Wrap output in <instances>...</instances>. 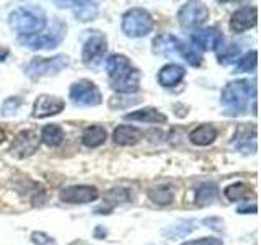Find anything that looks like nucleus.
Returning <instances> with one entry per match:
<instances>
[{"mask_svg": "<svg viewBox=\"0 0 261 245\" xmlns=\"http://www.w3.org/2000/svg\"><path fill=\"white\" fill-rule=\"evenodd\" d=\"M256 96L255 82L248 80H233L228 82L220 93V103L230 114H242L247 111L248 103Z\"/></svg>", "mask_w": 261, "mask_h": 245, "instance_id": "nucleus-1", "label": "nucleus"}, {"mask_svg": "<svg viewBox=\"0 0 261 245\" xmlns=\"http://www.w3.org/2000/svg\"><path fill=\"white\" fill-rule=\"evenodd\" d=\"M8 24L20 36H30L43 31L46 27V15L39 7H18L8 15Z\"/></svg>", "mask_w": 261, "mask_h": 245, "instance_id": "nucleus-2", "label": "nucleus"}, {"mask_svg": "<svg viewBox=\"0 0 261 245\" xmlns=\"http://www.w3.org/2000/svg\"><path fill=\"white\" fill-rule=\"evenodd\" d=\"M121 28L129 38H142L153 30V18L144 8H130L122 15Z\"/></svg>", "mask_w": 261, "mask_h": 245, "instance_id": "nucleus-3", "label": "nucleus"}, {"mask_svg": "<svg viewBox=\"0 0 261 245\" xmlns=\"http://www.w3.org/2000/svg\"><path fill=\"white\" fill-rule=\"evenodd\" d=\"M67 64H69V57L65 54H59L54 57H35V59H31L28 62L24 70H27L30 77L38 79V77L54 76V74L62 70Z\"/></svg>", "mask_w": 261, "mask_h": 245, "instance_id": "nucleus-4", "label": "nucleus"}, {"mask_svg": "<svg viewBox=\"0 0 261 245\" xmlns=\"http://www.w3.org/2000/svg\"><path fill=\"white\" fill-rule=\"evenodd\" d=\"M69 98L77 106H96L101 103V92L93 82L79 80L72 84L69 90Z\"/></svg>", "mask_w": 261, "mask_h": 245, "instance_id": "nucleus-5", "label": "nucleus"}, {"mask_svg": "<svg viewBox=\"0 0 261 245\" xmlns=\"http://www.w3.org/2000/svg\"><path fill=\"white\" fill-rule=\"evenodd\" d=\"M88 38L84 41V47H82V61L87 65H96L101 62L103 56L106 54V36L100 31H87Z\"/></svg>", "mask_w": 261, "mask_h": 245, "instance_id": "nucleus-6", "label": "nucleus"}, {"mask_svg": "<svg viewBox=\"0 0 261 245\" xmlns=\"http://www.w3.org/2000/svg\"><path fill=\"white\" fill-rule=\"evenodd\" d=\"M209 18V8L201 2H188L178 12V20L183 28H199Z\"/></svg>", "mask_w": 261, "mask_h": 245, "instance_id": "nucleus-7", "label": "nucleus"}, {"mask_svg": "<svg viewBox=\"0 0 261 245\" xmlns=\"http://www.w3.org/2000/svg\"><path fill=\"white\" fill-rule=\"evenodd\" d=\"M39 142H41V139L35 131H31V129L20 131L10 145V154L16 159L30 157V155H33L38 151Z\"/></svg>", "mask_w": 261, "mask_h": 245, "instance_id": "nucleus-8", "label": "nucleus"}, {"mask_svg": "<svg viewBox=\"0 0 261 245\" xmlns=\"http://www.w3.org/2000/svg\"><path fill=\"white\" fill-rule=\"evenodd\" d=\"M62 39V30H51L49 33H36L30 36H20L18 41L24 47L31 51H39V49H53L61 43Z\"/></svg>", "mask_w": 261, "mask_h": 245, "instance_id": "nucleus-9", "label": "nucleus"}, {"mask_svg": "<svg viewBox=\"0 0 261 245\" xmlns=\"http://www.w3.org/2000/svg\"><path fill=\"white\" fill-rule=\"evenodd\" d=\"M100 193L95 186H87V185H75V186H67L61 190L59 198L64 203L70 204H85L95 201Z\"/></svg>", "mask_w": 261, "mask_h": 245, "instance_id": "nucleus-10", "label": "nucleus"}, {"mask_svg": "<svg viewBox=\"0 0 261 245\" xmlns=\"http://www.w3.org/2000/svg\"><path fill=\"white\" fill-rule=\"evenodd\" d=\"M64 100L59 96H51V95H39L36 98L35 105H33V118L43 119L53 114H59L64 110Z\"/></svg>", "mask_w": 261, "mask_h": 245, "instance_id": "nucleus-11", "label": "nucleus"}, {"mask_svg": "<svg viewBox=\"0 0 261 245\" xmlns=\"http://www.w3.org/2000/svg\"><path fill=\"white\" fill-rule=\"evenodd\" d=\"M222 33L217 28H201L191 33V41L202 51H216L222 44Z\"/></svg>", "mask_w": 261, "mask_h": 245, "instance_id": "nucleus-12", "label": "nucleus"}, {"mask_svg": "<svg viewBox=\"0 0 261 245\" xmlns=\"http://www.w3.org/2000/svg\"><path fill=\"white\" fill-rule=\"evenodd\" d=\"M256 20H258V10L256 7H242L239 8L230 18V30L233 33H243L253 27H256Z\"/></svg>", "mask_w": 261, "mask_h": 245, "instance_id": "nucleus-13", "label": "nucleus"}, {"mask_svg": "<svg viewBox=\"0 0 261 245\" xmlns=\"http://www.w3.org/2000/svg\"><path fill=\"white\" fill-rule=\"evenodd\" d=\"M133 69L134 67H133V64H130V61L122 54H111L108 59H106V70H108L111 82L122 79Z\"/></svg>", "mask_w": 261, "mask_h": 245, "instance_id": "nucleus-14", "label": "nucleus"}, {"mask_svg": "<svg viewBox=\"0 0 261 245\" xmlns=\"http://www.w3.org/2000/svg\"><path fill=\"white\" fill-rule=\"evenodd\" d=\"M179 41L175 35H170V33H162V35L155 36L152 41V49L155 54L159 56H165L170 57L178 53V47H179Z\"/></svg>", "mask_w": 261, "mask_h": 245, "instance_id": "nucleus-15", "label": "nucleus"}, {"mask_svg": "<svg viewBox=\"0 0 261 245\" xmlns=\"http://www.w3.org/2000/svg\"><path fill=\"white\" fill-rule=\"evenodd\" d=\"M186 76V70L179 64H167L159 72V84L162 87H175Z\"/></svg>", "mask_w": 261, "mask_h": 245, "instance_id": "nucleus-16", "label": "nucleus"}, {"mask_svg": "<svg viewBox=\"0 0 261 245\" xmlns=\"http://www.w3.org/2000/svg\"><path fill=\"white\" fill-rule=\"evenodd\" d=\"M232 145L237 147L242 152H250L256 151V126L251 125L248 128H242L239 129V133L235 134V139L232 141Z\"/></svg>", "mask_w": 261, "mask_h": 245, "instance_id": "nucleus-17", "label": "nucleus"}, {"mask_svg": "<svg viewBox=\"0 0 261 245\" xmlns=\"http://www.w3.org/2000/svg\"><path fill=\"white\" fill-rule=\"evenodd\" d=\"M142 139V131L134 126H118L113 131V141L118 145H134Z\"/></svg>", "mask_w": 261, "mask_h": 245, "instance_id": "nucleus-18", "label": "nucleus"}, {"mask_svg": "<svg viewBox=\"0 0 261 245\" xmlns=\"http://www.w3.org/2000/svg\"><path fill=\"white\" fill-rule=\"evenodd\" d=\"M139 82H141V72L137 69H133L122 79L111 82V88L119 93H136L139 90Z\"/></svg>", "mask_w": 261, "mask_h": 245, "instance_id": "nucleus-19", "label": "nucleus"}, {"mask_svg": "<svg viewBox=\"0 0 261 245\" xmlns=\"http://www.w3.org/2000/svg\"><path fill=\"white\" fill-rule=\"evenodd\" d=\"M217 129L212 125H201L190 133V141L194 145H209L216 141Z\"/></svg>", "mask_w": 261, "mask_h": 245, "instance_id": "nucleus-20", "label": "nucleus"}, {"mask_svg": "<svg viewBox=\"0 0 261 245\" xmlns=\"http://www.w3.org/2000/svg\"><path fill=\"white\" fill-rule=\"evenodd\" d=\"M124 119L141 121V122H155V125H159V122H165L167 116L155 108H142V110L130 111V113L124 114Z\"/></svg>", "mask_w": 261, "mask_h": 245, "instance_id": "nucleus-21", "label": "nucleus"}, {"mask_svg": "<svg viewBox=\"0 0 261 245\" xmlns=\"http://www.w3.org/2000/svg\"><path fill=\"white\" fill-rule=\"evenodd\" d=\"M196 227H198L196 220H191V219L178 220L173 226L167 227L165 231H163V235H165L167 239H183L188 234H191Z\"/></svg>", "mask_w": 261, "mask_h": 245, "instance_id": "nucleus-22", "label": "nucleus"}, {"mask_svg": "<svg viewBox=\"0 0 261 245\" xmlns=\"http://www.w3.org/2000/svg\"><path fill=\"white\" fill-rule=\"evenodd\" d=\"M106 137H108V134H106V129L103 126H88L84 129V133H82V142H84L87 147H98L105 144Z\"/></svg>", "mask_w": 261, "mask_h": 245, "instance_id": "nucleus-23", "label": "nucleus"}, {"mask_svg": "<svg viewBox=\"0 0 261 245\" xmlns=\"http://www.w3.org/2000/svg\"><path fill=\"white\" fill-rule=\"evenodd\" d=\"M64 129L59 125H47L41 131V141L49 147H57L64 141Z\"/></svg>", "mask_w": 261, "mask_h": 245, "instance_id": "nucleus-24", "label": "nucleus"}, {"mask_svg": "<svg viewBox=\"0 0 261 245\" xmlns=\"http://www.w3.org/2000/svg\"><path fill=\"white\" fill-rule=\"evenodd\" d=\"M73 13L79 21H92L98 15V5L92 2H73Z\"/></svg>", "mask_w": 261, "mask_h": 245, "instance_id": "nucleus-25", "label": "nucleus"}, {"mask_svg": "<svg viewBox=\"0 0 261 245\" xmlns=\"http://www.w3.org/2000/svg\"><path fill=\"white\" fill-rule=\"evenodd\" d=\"M258 64V53L256 51H250L248 54H243L237 59L235 65V74H242V72H253L256 69Z\"/></svg>", "mask_w": 261, "mask_h": 245, "instance_id": "nucleus-26", "label": "nucleus"}, {"mask_svg": "<svg viewBox=\"0 0 261 245\" xmlns=\"http://www.w3.org/2000/svg\"><path fill=\"white\" fill-rule=\"evenodd\" d=\"M250 188L248 185H245V183H233V185H228L225 190H224V194H225V198L227 200H230V201H240V200H245V198H248V194H250Z\"/></svg>", "mask_w": 261, "mask_h": 245, "instance_id": "nucleus-27", "label": "nucleus"}, {"mask_svg": "<svg viewBox=\"0 0 261 245\" xmlns=\"http://www.w3.org/2000/svg\"><path fill=\"white\" fill-rule=\"evenodd\" d=\"M178 53L181 54L185 59H186V62L190 64V65H193V67H198V65H201V62H202L201 53L196 47L186 44V43H179Z\"/></svg>", "mask_w": 261, "mask_h": 245, "instance_id": "nucleus-28", "label": "nucleus"}, {"mask_svg": "<svg viewBox=\"0 0 261 245\" xmlns=\"http://www.w3.org/2000/svg\"><path fill=\"white\" fill-rule=\"evenodd\" d=\"M217 194V190H216V185L212 183H204L201 185L198 190H196V203L199 204H209L214 201Z\"/></svg>", "mask_w": 261, "mask_h": 245, "instance_id": "nucleus-29", "label": "nucleus"}, {"mask_svg": "<svg viewBox=\"0 0 261 245\" xmlns=\"http://www.w3.org/2000/svg\"><path fill=\"white\" fill-rule=\"evenodd\" d=\"M149 198L157 203V204H162V206H165V204H170L171 200H173V193H171L170 188H165V186H159V188H153V190L149 191Z\"/></svg>", "mask_w": 261, "mask_h": 245, "instance_id": "nucleus-30", "label": "nucleus"}, {"mask_svg": "<svg viewBox=\"0 0 261 245\" xmlns=\"http://www.w3.org/2000/svg\"><path fill=\"white\" fill-rule=\"evenodd\" d=\"M239 56H240V47L237 44H228L222 47V51H219L217 59H219V64L227 65L233 62L235 59H239Z\"/></svg>", "mask_w": 261, "mask_h": 245, "instance_id": "nucleus-31", "label": "nucleus"}, {"mask_svg": "<svg viewBox=\"0 0 261 245\" xmlns=\"http://www.w3.org/2000/svg\"><path fill=\"white\" fill-rule=\"evenodd\" d=\"M126 201H129V193L124 190V188H113V190H110L105 194V203L110 204V209L114 206V204L126 203Z\"/></svg>", "mask_w": 261, "mask_h": 245, "instance_id": "nucleus-32", "label": "nucleus"}, {"mask_svg": "<svg viewBox=\"0 0 261 245\" xmlns=\"http://www.w3.org/2000/svg\"><path fill=\"white\" fill-rule=\"evenodd\" d=\"M21 105V100L18 96H10L7 98V100L2 103V108H0V111H2V116L8 118V116H13V114L18 111Z\"/></svg>", "mask_w": 261, "mask_h": 245, "instance_id": "nucleus-33", "label": "nucleus"}, {"mask_svg": "<svg viewBox=\"0 0 261 245\" xmlns=\"http://www.w3.org/2000/svg\"><path fill=\"white\" fill-rule=\"evenodd\" d=\"M181 245H222V240L217 239V237H202V239L198 240L183 242Z\"/></svg>", "mask_w": 261, "mask_h": 245, "instance_id": "nucleus-34", "label": "nucleus"}, {"mask_svg": "<svg viewBox=\"0 0 261 245\" xmlns=\"http://www.w3.org/2000/svg\"><path fill=\"white\" fill-rule=\"evenodd\" d=\"M31 240L35 242V243H38V245H44V243H51V242H54L51 237L49 235H46L44 232H33L31 234Z\"/></svg>", "mask_w": 261, "mask_h": 245, "instance_id": "nucleus-35", "label": "nucleus"}, {"mask_svg": "<svg viewBox=\"0 0 261 245\" xmlns=\"http://www.w3.org/2000/svg\"><path fill=\"white\" fill-rule=\"evenodd\" d=\"M204 224L211 226L214 231H222V220L219 217H209V219H204Z\"/></svg>", "mask_w": 261, "mask_h": 245, "instance_id": "nucleus-36", "label": "nucleus"}, {"mask_svg": "<svg viewBox=\"0 0 261 245\" xmlns=\"http://www.w3.org/2000/svg\"><path fill=\"white\" fill-rule=\"evenodd\" d=\"M237 211L239 212H255L258 211V208H256V203H251V204H240L239 208H237Z\"/></svg>", "mask_w": 261, "mask_h": 245, "instance_id": "nucleus-37", "label": "nucleus"}, {"mask_svg": "<svg viewBox=\"0 0 261 245\" xmlns=\"http://www.w3.org/2000/svg\"><path fill=\"white\" fill-rule=\"evenodd\" d=\"M8 54H10V51H8L5 46L0 44V62H4L7 57H8Z\"/></svg>", "mask_w": 261, "mask_h": 245, "instance_id": "nucleus-38", "label": "nucleus"}, {"mask_svg": "<svg viewBox=\"0 0 261 245\" xmlns=\"http://www.w3.org/2000/svg\"><path fill=\"white\" fill-rule=\"evenodd\" d=\"M101 229H103L101 226H100V227H96V232H95L96 237H105V235H106V232H101Z\"/></svg>", "mask_w": 261, "mask_h": 245, "instance_id": "nucleus-39", "label": "nucleus"}, {"mask_svg": "<svg viewBox=\"0 0 261 245\" xmlns=\"http://www.w3.org/2000/svg\"><path fill=\"white\" fill-rule=\"evenodd\" d=\"M4 141H5V131L0 128V144H2Z\"/></svg>", "mask_w": 261, "mask_h": 245, "instance_id": "nucleus-40", "label": "nucleus"}]
</instances>
